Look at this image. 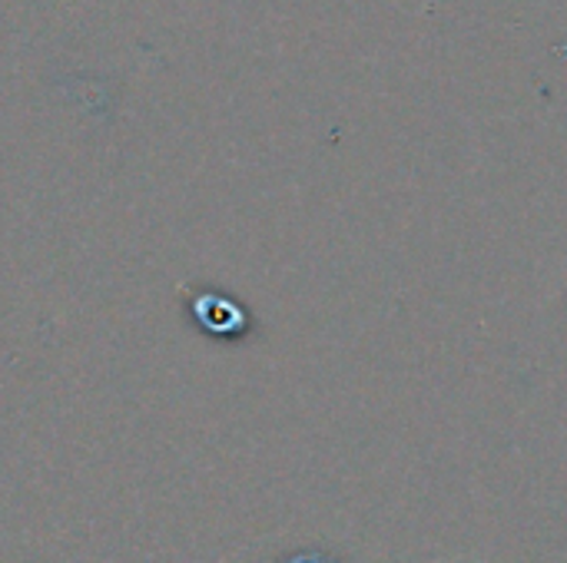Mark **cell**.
Instances as JSON below:
<instances>
[{
  "instance_id": "cell-1",
  "label": "cell",
  "mask_w": 567,
  "mask_h": 563,
  "mask_svg": "<svg viewBox=\"0 0 567 563\" xmlns=\"http://www.w3.org/2000/svg\"><path fill=\"white\" fill-rule=\"evenodd\" d=\"M193 319H196V325H203L206 332L223 335V338H239L252 325L243 315V309L223 292H199L193 299Z\"/></svg>"
},
{
  "instance_id": "cell-2",
  "label": "cell",
  "mask_w": 567,
  "mask_h": 563,
  "mask_svg": "<svg viewBox=\"0 0 567 563\" xmlns=\"http://www.w3.org/2000/svg\"><path fill=\"white\" fill-rule=\"evenodd\" d=\"M282 563H346V561H339V557H332V554H322V551H302V554H296V557H286Z\"/></svg>"
}]
</instances>
